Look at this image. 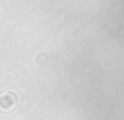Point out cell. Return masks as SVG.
<instances>
[{
    "mask_svg": "<svg viewBox=\"0 0 124 120\" xmlns=\"http://www.w3.org/2000/svg\"><path fill=\"white\" fill-rule=\"evenodd\" d=\"M16 99H17L16 93H12V91H10V93H4V95L0 97V108H2V110H10V108L16 105Z\"/></svg>",
    "mask_w": 124,
    "mask_h": 120,
    "instance_id": "obj_1",
    "label": "cell"
}]
</instances>
